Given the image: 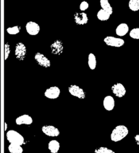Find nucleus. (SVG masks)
Returning <instances> with one entry per match:
<instances>
[{
	"mask_svg": "<svg viewBox=\"0 0 139 153\" xmlns=\"http://www.w3.org/2000/svg\"><path fill=\"white\" fill-rule=\"evenodd\" d=\"M8 150L10 153H23V149L21 145L14 143H10L8 146Z\"/></svg>",
	"mask_w": 139,
	"mask_h": 153,
	"instance_id": "obj_19",
	"label": "nucleus"
},
{
	"mask_svg": "<svg viewBox=\"0 0 139 153\" xmlns=\"http://www.w3.org/2000/svg\"><path fill=\"white\" fill-rule=\"evenodd\" d=\"M35 60L39 65L45 68H47L50 66V60L43 54L38 52L34 56Z\"/></svg>",
	"mask_w": 139,
	"mask_h": 153,
	"instance_id": "obj_7",
	"label": "nucleus"
},
{
	"mask_svg": "<svg viewBox=\"0 0 139 153\" xmlns=\"http://www.w3.org/2000/svg\"><path fill=\"white\" fill-rule=\"evenodd\" d=\"M26 29L29 35L35 36L39 33L40 27L38 24L35 22H30L26 24Z\"/></svg>",
	"mask_w": 139,
	"mask_h": 153,
	"instance_id": "obj_10",
	"label": "nucleus"
},
{
	"mask_svg": "<svg viewBox=\"0 0 139 153\" xmlns=\"http://www.w3.org/2000/svg\"><path fill=\"white\" fill-rule=\"evenodd\" d=\"M21 27L19 25L10 27L7 29V32L10 35H17L20 32Z\"/></svg>",
	"mask_w": 139,
	"mask_h": 153,
	"instance_id": "obj_22",
	"label": "nucleus"
},
{
	"mask_svg": "<svg viewBox=\"0 0 139 153\" xmlns=\"http://www.w3.org/2000/svg\"><path fill=\"white\" fill-rule=\"evenodd\" d=\"M95 153H115V152L106 147H100L95 150Z\"/></svg>",
	"mask_w": 139,
	"mask_h": 153,
	"instance_id": "obj_24",
	"label": "nucleus"
},
{
	"mask_svg": "<svg viewBox=\"0 0 139 153\" xmlns=\"http://www.w3.org/2000/svg\"><path fill=\"white\" fill-rule=\"evenodd\" d=\"M52 53L55 55H61L63 51V45L62 41L60 40H56L55 41L50 45Z\"/></svg>",
	"mask_w": 139,
	"mask_h": 153,
	"instance_id": "obj_12",
	"label": "nucleus"
},
{
	"mask_svg": "<svg viewBox=\"0 0 139 153\" xmlns=\"http://www.w3.org/2000/svg\"><path fill=\"white\" fill-rule=\"evenodd\" d=\"M74 20L77 25H84L88 23L89 19L87 14L85 13L76 12L74 14Z\"/></svg>",
	"mask_w": 139,
	"mask_h": 153,
	"instance_id": "obj_11",
	"label": "nucleus"
},
{
	"mask_svg": "<svg viewBox=\"0 0 139 153\" xmlns=\"http://www.w3.org/2000/svg\"><path fill=\"white\" fill-rule=\"evenodd\" d=\"M100 4H101V8L103 10H105L107 12H109L111 15L112 14L113 12V8L110 5L108 0H101Z\"/></svg>",
	"mask_w": 139,
	"mask_h": 153,
	"instance_id": "obj_17",
	"label": "nucleus"
},
{
	"mask_svg": "<svg viewBox=\"0 0 139 153\" xmlns=\"http://www.w3.org/2000/svg\"><path fill=\"white\" fill-rule=\"evenodd\" d=\"M129 36L133 39L139 40V27L132 29L129 32Z\"/></svg>",
	"mask_w": 139,
	"mask_h": 153,
	"instance_id": "obj_23",
	"label": "nucleus"
},
{
	"mask_svg": "<svg viewBox=\"0 0 139 153\" xmlns=\"http://www.w3.org/2000/svg\"><path fill=\"white\" fill-rule=\"evenodd\" d=\"M129 32V27L126 23H121L116 29V33L119 37H123Z\"/></svg>",
	"mask_w": 139,
	"mask_h": 153,
	"instance_id": "obj_15",
	"label": "nucleus"
},
{
	"mask_svg": "<svg viewBox=\"0 0 139 153\" xmlns=\"http://www.w3.org/2000/svg\"><path fill=\"white\" fill-rule=\"evenodd\" d=\"M104 42L107 46L117 48L123 46L125 43V42L122 39L112 36H107L104 39Z\"/></svg>",
	"mask_w": 139,
	"mask_h": 153,
	"instance_id": "obj_3",
	"label": "nucleus"
},
{
	"mask_svg": "<svg viewBox=\"0 0 139 153\" xmlns=\"http://www.w3.org/2000/svg\"><path fill=\"white\" fill-rule=\"evenodd\" d=\"M27 49L25 45L22 43H17L15 46V55L19 60H23L26 56Z\"/></svg>",
	"mask_w": 139,
	"mask_h": 153,
	"instance_id": "obj_5",
	"label": "nucleus"
},
{
	"mask_svg": "<svg viewBox=\"0 0 139 153\" xmlns=\"http://www.w3.org/2000/svg\"><path fill=\"white\" fill-rule=\"evenodd\" d=\"M115 100L112 96L108 95L105 97L103 101L104 108L107 111H111L115 107Z\"/></svg>",
	"mask_w": 139,
	"mask_h": 153,
	"instance_id": "obj_13",
	"label": "nucleus"
},
{
	"mask_svg": "<svg viewBox=\"0 0 139 153\" xmlns=\"http://www.w3.org/2000/svg\"><path fill=\"white\" fill-rule=\"evenodd\" d=\"M7 127H8V126H7V123H5V124H4V130L5 131L7 130Z\"/></svg>",
	"mask_w": 139,
	"mask_h": 153,
	"instance_id": "obj_28",
	"label": "nucleus"
},
{
	"mask_svg": "<svg viewBox=\"0 0 139 153\" xmlns=\"http://www.w3.org/2000/svg\"><path fill=\"white\" fill-rule=\"evenodd\" d=\"M69 92L71 95L77 97L80 100H83L86 97V93L84 90L76 85H72L69 87Z\"/></svg>",
	"mask_w": 139,
	"mask_h": 153,
	"instance_id": "obj_4",
	"label": "nucleus"
},
{
	"mask_svg": "<svg viewBox=\"0 0 139 153\" xmlns=\"http://www.w3.org/2000/svg\"><path fill=\"white\" fill-rule=\"evenodd\" d=\"M6 137L7 140L10 143L17 144V145H23L25 142L24 137L15 130H10L6 133Z\"/></svg>",
	"mask_w": 139,
	"mask_h": 153,
	"instance_id": "obj_2",
	"label": "nucleus"
},
{
	"mask_svg": "<svg viewBox=\"0 0 139 153\" xmlns=\"http://www.w3.org/2000/svg\"><path fill=\"white\" fill-rule=\"evenodd\" d=\"M128 132V129L125 126L118 125L111 133V140L114 142H120L127 136Z\"/></svg>",
	"mask_w": 139,
	"mask_h": 153,
	"instance_id": "obj_1",
	"label": "nucleus"
},
{
	"mask_svg": "<svg viewBox=\"0 0 139 153\" xmlns=\"http://www.w3.org/2000/svg\"><path fill=\"white\" fill-rule=\"evenodd\" d=\"M17 125H31L33 123L32 117L28 115H23L17 117L15 120Z\"/></svg>",
	"mask_w": 139,
	"mask_h": 153,
	"instance_id": "obj_14",
	"label": "nucleus"
},
{
	"mask_svg": "<svg viewBox=\"0 0 139 153\" xmlns=\"http://www.w3.org/2000/svg\"><path fill=\"white\" fill-rule=\"evenodd\" d=\"M111 15L109 12H107L105 10H103L102 9H101L97 13V19L101 21L104 22V21L108 20L111 16Z\"/></svg>",
	"mask_w": 139,
	"mask_h": 153,
	"instance_id": "obj_18",
	"label": "nucleus"
},
{
	"mask_svg": "<svg viewBox=\"0 0 139 153\" xmlns=\"http://www.w3.org/2000/svg\"><path fill=\"white\" fill-rule=\"evenodd\" d=\"M60 94V90L57 86L51 87L47 89L44 92V96L47 98L54 100L59 97Z\"/></svg>",
	"mask_w": 139,
	"mask_h": 153,
	"instance_id": "obj_9",
	"label": "nucleus"
},
{
	"mask_svg": "<svg viewBox=\"0 0 139 153\" xmlns=\"http://www.w3.org/2000/svg\"><path fill=\"white\" fill-rule=\"evenodd\" d=\"M134 140L136 141V143H137V145L139 146V134H137L134 137Z\"/></svg>",
	"mask_w": 139,
	"mask_h": 153,
	"instance_id": "obj_27",
	"label": "nucleus"
},
{
	"mask_svg": "<svg viewBox=\"0 0 139 153\" xmlns=\"http://www.w3.org/2000/svg\"><path fill=\"white\" fill-rule=\"evenodd\" d=\"M89 8V4L86 1H83L80 5V9L82 11H84Z\"/></svg>",
	"mask_w": 139,
	"mask_h": 153,
	"instance_id": "obj_26",
	"label": "nucleus"
},
{
	"mask_svg": "<svg viewBox=\"0 0 139 153\" xmlns=\"http://www.w3.org/2000/svg\"><path fill=\"white\" fill-rule=\"evenodd\" d=\"M88 63L89 68L91 70H94L96 67V59L94 54L90 53L88 56Z\"/></svg>",
	"mask_w": 139,
	"mask_h": 153,
	"instance_id": "obj_20",
	"label": "nucleus"
},
{
	"mask_svg": "<svg viewBox=\"0 0 139 153\" xmlns=\"http://www.w3.org/2000/svg\"><path fill=\"white\" fill-rule=\"evenodd\" d=\"M10 53V47L8 43H6L5 44V54H4V59L6 60L8 58L9 55Z\"/></svg>",
	"mask_w": 139,
	"mask_h": 153,
	"instance_id": "obj_25",
	"label": "nucleus"
},
{
	"mask_svg": "<svg viewBox=\"0 0 139 153\" xmlns=\"http://www.w3.org/2000/svg\"><path fill=\"white\" fill-rule=\"evenodd\" d=\"M111 89L114 95L119 98L123 97L125 95L126 93V90L125 87L123 86L122 84L120 83L115 84L114 85H113Z\"/></svg>",
	"mask_w": 139,
	"mask_h": 153,
	"instance_id": "obj_6",
	"label": "nucleus"
},
{
	"mask_svg": "<svg viewBox=\"0 0 139 153\" xmlns=\"http://www.w3.org/2000/svg\"><path fill=\"white\" fill-rule=\"evenodd\" d=\"M128 7L132 11L136 12L139 10V0H129Z\"/></svg>",
	"mask_w": 139,
	"mask_h": 153,
	"instance_id": "obj_21",
	"label": "nucleus"
},
{
	"mask_svg": "<svg viewBox=\"0 0 139 153\" xmlns=\"http://www.w3.org/2000/svg\"><path fill=\"white\" fill-rule=\"evenodd\" d=\"M60 148V145L57 140H52L48 144V148L52 153H57Z\"/></svg>",
	"mask_w": 139,
	"mask_h": 153,
	"instance_id": "obj_16",
	"label": "nucleus"
},
{
	"mask_svg": "<svg viewBox=\"0 0 139 153\" xmlns=\"http://www.w3.org/2000/svg\"><path fill=\"white\" fill-rule=\"evenodd\" d=\"M41 129L42 132L48 137H57L60 133L58 128L52 125H44Z\"/></svg>",
	"mask_w": 139,
	"mask_h": 153,
	"instance_id": "obj_8",
	"label": "nucleus"
}]
</instances>
